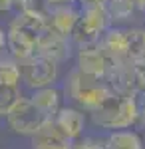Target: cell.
Masks as SVG:
<instances>
[{
	"label": "cell",
	"instance_id": "obj_22",
	"mask_svg": "<svg viewBox=\"0 0 145 149\" xmlns=\"http://www.w3.org/2000/svg\"><path fill=\"white\" fill-rule=\"evenodd\" d=\"M4 46H6V32H4V30L0 28V54H2Z\"/></svg>",
	"mask_w": 145,
	"mask_h": 149
},
{
	"label": "cell",
	"instance_id": "obj_1",
	"mask_svg": "<svg viewBox=\"0 0 145 149\" xmlns=\"http://www.w3.org/2000/svg\"><path fill=\"white\" fill-rule=\"evenodd\" d=\"M64 92L70 100H74L78 103L79 107L88 109L91 113L112 95L113 90L109 88V84L105 80L88 76V74H84L76 68L68 74L66 84H64Z\"/></svg>",
	"mask_w": 145,
	"mask_h": 149
},
{
	"label": "cell",
	"instance_id": "obj_15",
	"mask_svg": "<svg viewBox=\"0 0 145 149\" xmlns=\"http://www.w3.org/2000/svg\"><path fill=\"white\" fill-rule=\"evenodd\" d=\"M22 100V93L18 88H10L0 84V115H6L14 107V103Z\"/></svg>",
	"mask_w": 145,
	"mask_h": 149
},
{
	"label": "cell",
	"instance_id": "obj_3",
	"mask_svg": "<svg viewBox=\"0 0 145 149\" xmlns=\"http://www.w3.org/2000/svg\"><path fill=\"white\" fill-rule=\"evenodd\" d=\"M109 26H112V16L105 6H84L70 38L79 48L91 46L103 38V34L109 30Z\"/></svg>",
	"mask_w": 145,
	"mask_h": 149
},
{
	"label": "cell",
	"instance_id": "obj_5",
	"mask_svg": "<svg viewBox=\"0 0 145 149\" xmlns=\"http://www.w3.org/2000/svg\"><path fill=\"white\" fill-rule=\"evenodd\" d=\"M20 80L34 92L50 88L58 80V64L36 54L20 62Z\"/></svg>",
	"mask_w": 145,
	"mask_h": 149
},
{
	"label": "cell",
	"instance_id": "obj_19",
	"mask_svg": "<svg viewBox=\"0 0 145 149\" xmlns=\"http://www.w3.org/2000/svg\"><path fill=\"white\" fill-rule=\"evenodd\" d=\"M50 8H58V6H72L76 0H46Z\"/></svg>",
	"mask_w": 145,
	"mask_h": 149
},
{
	"label": "cell",
	"instance_id": "obj_10",
	"mask_svg": "<svg viewBox=\"0 0 145 149\" xmlns=\"http://www.w3.org/2000/svg\"><path fill=\"white\" fill-rule=\"evenodd\" d=\"M54 123L56 127L72 141L84 133V127H86V115L82 113L76 107H60V111L54 115Z\"/></svg>",
	"mask_w": 145,
	"mask_h": 149
},
{
	"label": "cell",
	"instance_id": "obj_13",
	"mask_svg": "<svg viewBox=\"0 0 145 149\" xmlns=\"http://www.w3.org/2000/svg\"><path fill=\"white\" fill-rule=\"evenodd\" d=\"M105 149H143V141L135 131L119 129V131H113L107 137Z\"/></svg>",
	"mask_w": 145,
	"mask_h": 149
},
{
	"label": "cell",
	"instance_id": "obj_11",
	"mask_svg": "<svg viewBox=\"0 0 145 149\" xmlns=\"http://www.w3.org/2000/svg\"><path fill=\"white\" fill-rule=\"evenodd\" d=\"M79 18V12L72 6H58V8H50L48 12V26L52 32L64 36V38H70L74 28H76V22Z\"/></svg>",
	"mask_w": 145,
	"mask_h": 149
},
{
	"label": "cell",
	"instance_id": "obj_23",
	"mask_svg": "<svg viewBox=\"0 0 145 149\" xmlns=\"http://www.w3.org/2000/svg\"><path fill=\"white\" fill-rule=\"evenodd\" d=\"M135 10H145V0H131Z\"/></svg>",
	"mask_w": 145,
	"mask_h": 149
},
{
	"label": "cell",
	"instance_id": "obj_20",
	"mask_svg": "<svg viewBox=\"0 0 145 149\" xmlns=\"http://www.w3.org/2000/svg\"><path fill=\"white\" fill-rule=\"evenodd\" d=\"M109 0H82V6H107Z\"/></svg>",
	"mask_w": 145,
	"mask_h": 149
},
{
	"label": "cell",
	"instance_id": "obj_6",
	"mask_svg": "<svg viewBox=\"0 0 145 149\" xmlns=\"http://www.w3.org/2000/svg\"><path fill=\"white\" fill-rule=\"evenodd\" d=\"M115 62L105 54V50L101 48V44H91V46H84L79 48L78 52V70L93 76V78H100V80H107L109 72L113 70Z\"/></svg>",
	"mask_w": 145,
	"mask_h": 149
},
{
	"label": "cell",
	"instance_id": "obj_12",
	"mask_svg": "<svg viewBox=\"0 0 145 149\" xmlns=\"http://www.w3.org/2000/svg\"><path fill=\"white\" fill-rule=\"evenodd\" d=\"M30 100H32L34 105L40 107L50 119H54V115H56L58 111H60V107H62V105H60V102H62V93L58 92L54 86L44 88V90H36Z\"/></svg>",
	"mask_w": 145,
	"mask_h": 149
},
{
	"label": "cell",
	"instance_id": "obj_4",
	"mask_svg": "<svg viewBox=\"0 0 145 149\" xmlns=\"http://www.w3.org/2000/svg\"><path fill=\"white\" fill-rule=\"evenodd\" d=\"M4 117H6L8 127H10L14 133L30 135V137L44 125L46 121H50V117L40 107H36L32 103V100H26V97H22L20 102L14 103V107Z\"/></svg>",
	"mask_w": 145,
	"mask_h": 149
},
{
	"label": "cell",
	"instance_id": "obj_8",
	"mask_svg": "<svg viewBox=\"0 0 145 149\" xmlns=\"http://www.w3.org/2000/svg\"><path fill=\"white\" fill-rule=\"evenodd\" d=\"M32 147L34 149H74V141L70 137H66L58 129L54 119H50L32 135Z\"/></svg>",
	"mask_w": 145,
	"mask_h": 149
},
{
	"label": "cell",
	"instance_id": "obj_16",
	"mask_svg": "<svg viewBox=\"0 0 145 149\" xmlns=\"http://www.w3.org/2000/svg\"><path fill=\"white\" fill-rule=\"evenodd\" d=\"M105 8L109 12L112 20H125V18H129L131 12L135 10L131 0H109Z\"/></svg>",
	"mask_w": 145,
	"mask_h": 149
},
{
	"label": "cell",
	"instance_id": "obj_21",
	"mask_svg": "<svg viewBox=\"0 0 145 149\" xmlns=\"http://www.w3.org/2000/svg\"><path fill=\"white\" fill-rule=\"evenodd\" d=\"M14 8V2L12 0H0V12H8Z\"/></svg>",
	"mask_w": 145,
	"mask_h": 149
},
{
	"label": "cell",
	"instance_id": "obj_9",
	"mask_svg": "<svg viewBox=\"0 0 145 149\" xmlns=\"http://www.w3.org/2000/svg\"><path fill=\"white\" fill-rule=\"evenodd\" d=\"M36 54L60 64V62H64V60L70 58V42H68V38L56 34V32H52L48 28V32L36 44Z\"/></svg>",
	"mask_w": 145,
	"mask_h": 149
},
{
	"label": "cell",
	"instance_id": "obj_14",
	"mask_svg": "<svg viewBox=\"0 0 145 149\" xmlns=\"http://www.w3.org/2000/svg\"><path fill=\"white\" fill-rule=\"evenodd\" d=\"M20 81V64L12 58H2L0 60V84L18 88Z\"/></svg>",
	"mask_w": 145,
	"mask_h": 149
},
{
	"label": "cell",
	"instance_id": "obj_17",
	"mask_svg": "<svg viewBox=\"0 0 145 149\" xmlns=\"http://www.w3.org/2000/svg\"><path fill=\"white\" fill-rule=\"evenodd\" d=\"M74 149H105V143L98 141V139H86L78 145H74Z\"/></svg>",
	"mask_w": 145,
	"mask_h": 149
},
{
	"label": "cell",
	"instance_id": "obj_7",
	"mask_svg": "<svg viewBox=\"0 0 145 149\" xmlns=\"http://www.w3.org/2000/svg\"><path fill=\"white\" fill-rule=\"evenodd\" d=\"M48 20L46 16H38V14H32V12H18L14 16V20L10 22V28L8 30H14L20 36L28 38L34 46L38 44V40L48 32Z\"/></svg>",
	"mask_w": 145,
	"mask_h": 149
},
{
	"label": "cell",
	"instance_id": "obj_24",
	"mask_svg": "<svg viewBox=\"0 0 145 149\" xmlns=\"http://www.w3.org/2000/svg\"><path fill=\"white\" fill-rule=\"evenodd\" d=\"M12 2H14V6H18V8H20V6H22L26 0H12Z\"/></svg>",
	"mask_w": 145,
	"mask_h": 149
},
{
	"label": "cell",
	"instance_id": "obj_2",
	"mask_svg": "<svg viewBox=\"0 0 145 149\" xmlns=\"http://www.w3.org/2000/svg\"><path fill=\"white\" fill-rule=\"evenodd\" d=\"M91 119L101 129H113V131L127 129L139 119L137 97L113 92L96 111H91Z\"/></svg>",
	"mask_w": 145,
	"mask_h": 149
},
{
	"label": "cell",
	"instance_id": "obj_18",
	"mask_svg": "<svg viewBox=\"0 0 145 149\" xmlns=\"http://www.w3.org/2000/svg\"><path fill=\"white\" fill-rule=\"evenodd\" d=\"M137 107H139V119L145 123V92L137 95Z\"/></svg>",
	"mask_w": 145,
	"mask_h": 149
}]
</instances>
